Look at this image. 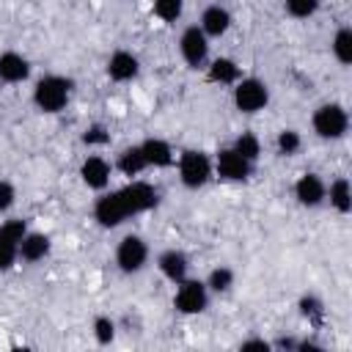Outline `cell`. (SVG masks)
Masks as SVG:
<instances>
[{
  "label": "cell",
  "mask_w": 352,
  "mask_h": 352,
  "mask_svg": "<svg viewBox=\"0 0 352 352\" xmlns=\"http://www.w3.org/2000/svg\"><path fill=\"white\" fill-rule=\"evenodd\" d=\"M72 94H74V80L66 77V74H58V72H47L41 74L33 88H30V102L38 113L44 116H58L69 107L72 102Z\"/></svg>",
  "instance_id": "6da1fadb"
},
{
  "label": "cell",
  "mask_w": 352,
  "mask_h": 352,
  "mask_svg": "<svg viewBox=\"0 0 352 352\" xmlns=\"http://www.w3.org/2000/svg\"><path fill=\"white\" fill-rule=\"evenodd\" d=\"M176 176L179 184L184 190H201L214 179V168H212V154L204 148H182L176 154Z\"/></svg>",
  "instance_id": "7a4b0ae2"
},
{
  "label": "cell",
  "mask_w": 352,
  "mask_h": 352,
  "mask_svg": "<svg viewBox=\"0 0 352 352\" xmlns=\"http://www.w3.org/2000/svg\"><path fill=\"white\" fill-rule=\"evenodd\" d=\"M311 129L319 140H341L349 132V110L341 102H322L311 113Z\"/></svg>",
  "instance_id": "3957f363"
},
{
  "label": "cell",
  "mask_w": 352,
  "mask_h": 352,
  "mask_svg": "<svg viewBox=\"0 0 352 352\" xmlns=\"http://www.w3.org/2000/svg\"><path fill=\"white\" fill-rule=\"evenodd\" d=\"M113 261H116V270L124 272V275L143 272L148 267V261H151V245H148V239L140 236V234H124L116 242Z\"/></svg>",
  "instance_id": "277c9868"
},
{
  "label": "cell",
  "mask_w": 352,
  "mask_h": 352,
  "mask_svg": "<svg viewBox=\"0 0 352 352\" xmlns=\"http://www.w3.org/2000/svg\"><path fill=\"white\" fill-rule=\"evenodd\" d=\"M231 102L234 110L242 116H256L270 104V85L261 77L253 74H242L234 85H231Z\"/></svg>",
  "instance_id": "5b68a950"
},
{
  "label": "cell",
  "mask_w": 352,
  "mask_h": 352,
  "mask_svg": "<svg viewBox=\"0 0 352 352\" xmlns=\"http://www.w3.org/2000/svg\"><path fill=\"white\" fill-rule=\"evenodd\" d=\"M209 300H212V294H209L204 278L187 275L184 280L176 283L170 302H173L176 314H182V316H198V314H204L209 308Z\"/></svg>",
  "instance_id": "8992f818"
},
{
  "label": "cell",
  "mask_w": 352,
  "mask_h": 352,
  "mask_svg": "<svg viewBox=\"0 0 352 352\" xmlns=\"http://www.w3.org/2000/svg\"><path fill=\"white\" fill-rule=\"evenodd\" d=\"M91 217H94V223L99 226V228H118V226H124L126 220H132L129 217V212H126V204H124V198H121V192H118V187L116 190H102V192H96V198H94V206H91Z\"/></svg>",
  "instance_id": "52a82bcc"
},
{
  "label": "cell",
  "mask_w": 352,
  "mask_h": 352,
  "mask_svg": "<svg viewBox=\"0 0 352 352\" xmlns=\"http://www.w3.org/2000/svg\"><path fill=\"white\" fill-rule=\"evenodd\" d=\"M209 38L206 33L198 28V25H187L182 33H179V41H176V50H179V58L184 60L187 69L192 72H201L206 66V60L212 58L209 55Z\"/></svg>",
  "instance_id": "ba28073f"
},
{
  "label": "cell",
  "mask_w": 352,
  "mask_h": 352,
  "mask_svg": "<svg viewBox=\"0 0 352 352\" xmlns=\"http://www.w3.org/2000/svg\"><path fill=\"white\" fill-rule=\"evenodd\" d=\"M212 168H214V176L220 182H228V184H242L253 176L256 165L248 162L242 154H236L231 146H220L214 154H212Z\"/></svg>",
  "instance_id": "9c48e42d"
},
{
  "label": "cell",
  "mask_w": 352,
  "mask_h": 352,
  "mask_svg": "<svg viewBox=\"0 0 352 352\" xmlns=\"http://www.w3.org/2000/svg\"><path fill=\"white\" fill-rule=\"evenodd\" d=\"M118 192H121V198L126 204L129 217L146 214V212H151V209L160 206V187L151 184V182H146V179H140V176L138 179H126V184L118 187Z\"/></svg>",
  "instance_id": "30bf717a"
},
{
  "label": "cell",
  "mask_w": 352,
  "mask_h": 352,
  "mask_svg": "<svg viewBox=\"0 0 352 352\" xmlns=\"http://www.w3.org/2000/svg\"><path fill=\"white\" fill-rule=\"evenodd\" d=\"M28 228L25 217H6L0 223V272H11L19 264V242Z\"/></svg>",
  "instance_id": "8fae6325"
},
{
  "label": "cell",
  "mask_w": 352,
  "mask_h": 352,
  "mask_svg": "<svg viewBox=\"0 0 352 352\" xmlns=\"http://www.w3.org/2000/svg\"><path fill=\"white\" fill-rule=\"evenodd\" d=\"M292 195L302 209H319L324 206V195H327V182L322 173L316 170H305L294 179L292 184Z\"/></svg>",
  "instance_id": "7c38bea8"
},
{
  "label": "cell",
  "mask_w": 352,
  "mask_h": 352,
  "mask_svg": "<svg viewBox=\"0 0 352 352\" xmlns=\"http://www.w3.org/2000/svg\"><path fill=\"white\" fill-rule=\"evenodd\" d=\"M113 173H116L113 162H110L107 157H102V154H85V157H82V162H80V168H77L80 182H82L88 190H94V192L107 190V187H110Z\"/></svg>",
  "instance_id": "4fadbf2b"
},
{
  "label": "cell",
  "mask_w": 352,
  "mask_h": 352,
  "mask_svg": "<svg viewBox=\"0 0 352 352\" xmlns=\"http://www.w3.org/2000/svg\"><path fill=\"white\" fill-rule=\"evenodd\" d=\"M104 74H107L113 82H118V85L135 82L138 74H140V58H138L132 50L118 47V50H113V52L107 55V60H104Z\"/></svg>",
  "instance_id": "5bb4252c"
},
{
  "label": "cell",
  "mask_w": 352,
  "mask_h": 352,
  "mask_svg": "<svg viewBox=\"0 0 352 352\" xmlns=\"http://www.w3.org/2000/svg\"><path fill=\"white\" fill-rule=\"evenodd\" d=\"M195 25L206 33L209 41L212 38H223L234 25V14H231V8L226 3H209V6H204V11H201Z\"/></svg>",
  "instance_id": "9a60e30c"
},
{
  "label": "cell",
  "mask_w": 352,
  "mask_h": 352,
  "mask_svg": "<svg viewBox=\"0 0 352 352\" xmlns=\"http://www.w3.org/2000/svg\"><path fill=\"white\" fill-rule=\"evenodd\" d=\"M154 267H157V272H160L168 283L176 286L179 280H184V278L190 275V256H187L182 248H165V250L157 253Z\"/></svg>",
  "instance_id": "2e32d148"
},
{
  "label": "cell",
  "mask_w": 352,
  "mask_h": 352,
  "mask_svg": "<svg viewBox=\"0 0 352 352\" xmlns=\"http://www.w3.org/2000/svg\"><path fill=\"white\" fill-rule=\"evenodd\" d=\"M201 72H204V80H206V82L223 85V88H231V85L242 77V66H239V60H234L231 55H214V58H209Z\"/></svg>",
  "instance_id": "e0dca14e"
},
{
  "label": "cell",
  "mask_w": 352,
  "mask_h": 352,
  "mask_svg": "<svg viewBox=\"0 0 352 352\" xmlns=\"http://www.w3.org/2000/svg\"><path fill=\"white\" fill-rule=\"evenodd\" d=\"M140 151L146 157V165L154 168V170H165V168H173L176 162V151L170 146V140L160 138V135H148L140 140Z\"/></svg>",
  "instance_id": "ac0fdd59"
},
{
  "label": "cell",
  "mask_w": 352,
  "mask_h": 352,
  "mask_svg": "<svg viewBox=\"0 0 352 352\" xmlns=\"http://www.w3.org/2000/svg\"><path fill=\"white\" fill-rule=\"evenodd\" d=\"M30 58L16 50L0 52V85H19L30 77Z\"/></svg>",
  "instance_id": "d6986e66"
},
{
  "label": "cell",
  "mask_w": 352,
  "mask_h": 352,
  "mask_svg": "<svg viewBox=\"0 0 352 352\" xmlns=\"http://www.w3.org/2000/svg\"><path fill=\"white\" fill-rule=\"evenodd\" d=\"M52 253V236L47 231L28 228V234L19 242V261L22 264H38Z\"/></svg>",
  "instance_id": "ffe728a7"
},
{
  "label": "cell",
  "mask_w": 352,
  "mask_h": 352,
  "mask_svg": "<svg viewBox=\"0 0 352 352\" xmlns=\"http://www.w3.org/2000/svg\"><path fill=\"white\" fill-rule=\"evenodd\" d=\"M113 168H116V173H121L124 179H138L140 173H146L148 165H146V157H143V151H140V143L124 146V148L116 154Z\"/></svg>",
  "instance_id": "44dd1931"
},
{
  "label": "cell",
  "mask_w": 352,
  "mask_h": 352,
  "mask_svg": "<svg viewBox=\"0 0 352 352\" xmlns=\"http://www.w3.org/2000/svg\"><path fill=\"white\" fill-rule=\"evenodd\" d=\"M324 204H330V209L341 217H346L352 212V184L346 176H336L327 182V195Z\"/></svg>",
  "instance_id": "7402d4cb"
},
{
  "label": "cell",
  "mask_w": 352,
  "mask_h": 352,
  "mask_svg": "<svg viewBox=\"0 0 352 352\" xmlns=\"http://www.w3.org/2000/svg\"><path fill=\"white\" fill-rule=\"evenodd\" d=\"M330 55L338 66H349L352 63V28L349 25H341L336 28L333 38H330Z\"/></svg>",
  "instance_id": "603a6c76"
},
{
  "label": "cell",
  "mask_w": 352,
  "mask_h": 352,
  "mask_svg": "<svg viewBox=\"0 0 352 352\" xmlns=\"http://www.w3.org/2000/svg\"><path fill=\"white\" fill-rule=\"evenodd\" d=\"M236 154H242L248 162H258L261 160V151H264V146H261V138L256 135V132H250V129H242V132H236L234 135V140L228 143Z\"/></svg>",
  "instance_id": "cb8c5ba5"
},
{
  "label": "cell",
  "mask_w": 352,
  "mask_h": 352,
  "mask_svg": "<svg viewBox=\"0 0 352 352\" xmlns=\"http://www.w3.org/2000/svg\"><path fill=\"white\" fill-rule=\"evenodd\" d=\"M204 283H206L209 294H228L234 289V283H236V272L228 264H217V267H212L206 272Z\"/></svg>",
  "instance_id": "d4e9b609"
},
{
  "label": "cell",
  "mask_w": 352,
  "mask_h": 352,
  "mask_svg": "<svg viewBox=\"0 0 352 352\" xmlns=\"http://www.w3.org/2000/svg\"><path fill=\"white\" fill-rule=\"evenodd\" d=\"M297 314H300L311 327H319V324L324 322V316H327L322 297H316V294H311V292L297 300Z\"/></svg>",
  "instance_id": "484cf974"
},
{
  "label": "cell",
  "mask_w": 352,
  "mask_h": 352,
  "mask_svg": "<svg viewBox=\"0 0 352 352\" xmlns=\"http://www.w3.org/2000/svg\"><path fill=\"white\" fill-rule=\"evenodd\" d=\"M302 148V135L294 126H283L275 135V154L278 157H297Z\"/></svg>",
  "instance_id": "4316f807"
},
{
  "label": "cell",
  "mask_w": 352,
  "mask_h": 352,
  "mask_svg": "<svg viewBox=\"0 0 352 352\" xmlns=\"http://www.w3.org/2000/svg\"><path fill=\"white\" fill-rule=\"evenodd\" d=\"M91 336H94V341L99 346H110L116 341V336H118V322L110 314H99L91 322Z\"/></svg>",
  "instance_id": "83f0119b"
},
{
  "label": "cell",
  "mask_w": 352,
  "mask_h": 352,
  "mask_svg": "<svg viewBox=\"0 0 352 352\" xmlns=\"http://www.w3.org/2000/svg\"><path fill=\"white\" fill-rule=\"evenodd\" d=\"M151 14L162 25H176L184 14V0H151Z\"/></svg>",
  "instance_id": "f1b7e54d"
},
{
  "label": "cell",
  "mask_w": 352,
  "mask_h": 352,
  "mask_svg": "<svg viewBox=\"0 0 352 352\" xmlns=\"http://www.w3.org/2000/svg\"><path fill=\"white\" fill-rule=\"evenodd\" d=\"M80 143H82L85 148H91V151L104 148V146H110V129H107L102 121H94V124H88V126L82 129Z\"/></svg>",
  "instance_id": "f546056e"
},
{
  "label": "cell",
  "mask_w": 352,
  "mask_h": 352,
  "mask_svg": "<svg viewBox=\"0 0 352 352\" xmlns=\"http://www.w3.org/2000/svg\"><path fill=\"white\" fill-rule=\"evenodd\" d=\"M319 8H322V0H283L286 16H289V19H297V22L316 16Z\"/></svg>",
  "instance_id": "4dcf8cb0"
},
{
  "label": "cell",
  "mask_w": 352,
  "mask_h": 352,
  "mask_svg": "<svg viewBox=\"0 0 352 352\" xmlns=\"http://www.w3.org/2000/svg\"><path fill=\"white\" fill-rule=\"evenodd\" d=\"M16 204V184L11 179H0V214H8Z\"/></svg>",
  "instance_id": "1f68e13d"
},
{
  "label": "cell",
  "mask_w": 352,
  "mask_h": 352,
  "mask_svg": "<svg viewBox=\"0 0 352 352\" xmlns=\"http://www.w3.org/2000/svg\"><path fill=\"white\" fill-rule=\"evenodd\" d=\"M239 349H242V352H248V349H261V352H270V349H272V344H270L267 338H261V336H250V338L239 341Z\"/></svg>",
  "instance_id": "d6a6232c"
}]
</instances>
